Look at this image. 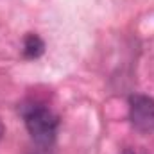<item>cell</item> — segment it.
I'll return each mask as SVG.
<instances>
[{
  "mask_svg": "<svg viewBox=\"0 0 154 154\" xmlns=\"http://www.w3.org/2000/svg\"><path fill=\"white\" fill-rule=\"evenodd\" d=\"M25 125H27L29 134L39 147H48L56 140L59 120L48 108L32 106L25 113Z\"/></svg>",
  "mask_w": 154,
  "mask_h": 154,
  "instance_id": "1",
  "label": "cell"
},
{
  "mask_svg": "<svg viewBox=\"0 0 154 154\" xmlns=\"http://www.w3.org/2000/svg\"><path fill=\"white\" fill-rule=\"evenodd\" d=\"M129 116L136 129L154 131V99L145 95H133L129 99Z\"/></svg>",
  "mask_w": 154,
  "mask_h": 154,
  "instance_id": "2",
  "label": "cell"
},
{
  "mask_svg": "<svg viewBox=\"0 0 154 154\" xmlns=\"http://www.w3.org/2000/svg\"><path fill=\"white\" fill-rule=\"evenodd\" d=\"M45 50V43L38 34H27L23 38V56L29 59H36L43 54Z\"/></svg>",
  "mask_w": 154,
  "mask_h": 154,
  "instance_id": "3",
  "label": "cell"
},
{
  "mask_svg": "<svg viewBox=\"0 0 154 154\" xmlns=\"http://www.w3.org/2000/svg\"><path fill=\"white\" fill-rule=\"evenodd\" d=\"M118 154H145L142 149H138V147H125V149H122Z\"/></svg>",
  "mask_w": 154,
  "mask_h": 154,
  "instance_id": "4",
  "label": "cell"
},
{
  "mask_svg": "<svg viewBox=\"0 0 154 154\" xmlns=\"http://www.w3.org/2000/svg\"><path fill=\"white\" fill-rule=\"evenodd\" d=\"M2 136H4V124L0 122V140H2Z\"/></svg>",
  "mask_w": 154,
  "mask_h": 154,
  "instance_id": "5",
  "label": "cell"
},
{
  "mask_svg": "<svg viewBox=\"0 0 154 154\" xmlns=\"http://www.w3.org/2000/svg\"><path fill=\"white\" fill-rule=\"evenodd\" d=\"M32 154H50L48 151H36V152H32Z\"/></svg>",
  "mask_w": 154,
  "mask_h": 154,
  "instance_id": "6",
  "label": "cell"
}]
</instances>
